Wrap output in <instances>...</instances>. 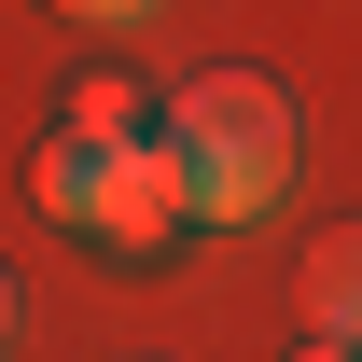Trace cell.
Returning <instances> with one entry per match:
<instances>
[{"label": "cell", "mask_w": 362, "mask_h": 362, "mask_svg": "<svg viewBox=\"0 0 362 362\" xmlns=\"http://www.w3.org/2000/svg\"><path fill=\"white\" fill-rule=\"evenodd\" d=\"M153 153H168L181 223L223 237V223H265V209H279L307 126H293V98H279L265 70H181V84L153 98Z\"/></svg>", "instance_id": "obj_1"}, {"label": "cell", "mask_w": 362, "mask_h": 362, "mask_svg": "<svg viewBox=\"0 0 362 362\" xmlns=\"http://www.w3.org/2000/svg\"><path fill=\"white\" fill-rule=\"evenodd\" d=\"M28 195H42L70 237H98V251H168L181 237V195H168V153L139 139V153H70V139H42L28 153Z\"/></svg>", "instance_id": "obj_2"}, {"label": "cell", "mask_w": 362, "mask_h": 362, "mask_svg": "<svg viewBox=\"0 0 362 362\" xmlns=\"http://www.w3.org/2000/svg\"><path fill=\"white\" fill-rule=\"evenodd\" d=\"M293 307H307V334H349V349H362V223H320V237H307Z\"/></svg>", "instance_id": "obj_3"}, {"label": "cell", "mask_w": 362, "mask_h": 362, "mask_svg": "<svg viewBox=\"0 0 362 362\" xmlns=\"http://www.w3.org/2000/svg\"><path fill=\"white\" fill-rule=\"evenodd\" d=\"M56 139H70V153H139V139H153V98L98 70V84H70V112H56Z\"/></svg>", "instance_id": "obj_4"}, {"label": "cell", "mask_w": 362, "mask_h": 362, "mask_svg": "<svg viewBox=\"0 0 362 362\" xmlns=\"http://www.w3.org/2000/svg\"><path fill=\"white\" fill-rule=\"evenodd\" d=\"M56 14H70V28H139L153 0H56Z\"/></svg>", "instance_id": "obj_5"}, {"label": "cell", "mask_w": 362, "mask_h": 362, "mask_svg": "<svg viewBox=\"0 0 362 362\" xmlns=\"http://www.w3.org/2000/svg\"><path fill=\"white\" fill-rule=\"evenodd\" d=\"M0 362H14V265H0Z\"/></svg>", "instance_id": "obj_6"}, {"label": "cell", "mask_w": 362, "mask_h": 362, "mask_svg": "<svg viewBox=\"0 0 362 362\" xmlns=\"http://www.w3.org/2000/svg\"><path fill=\"white\" fill-rule=\"evenodd\" d=\"M307 362H362V349H349V334H307Z\"/></svg>", "instance_id": "obj_7"}]
</instances>
